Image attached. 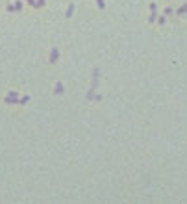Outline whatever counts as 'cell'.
I'll return each mask as SVG.
<instances>
[{
    "label": "cell",
    "mask_w": 187,
    "mask_h": 204,
    "mask_svg": "<svg viewBox=\"0 0 187 204\" xmlns=\"http://www.w3.org/2000/svg\"><path fill=\"white\" fill-rule=\"evenodd\" d=\"M32 8H43V6L46 4V0H32V2H28Z\"/></svg>",
    "instance_id": "5"
},
{
    "label": "cell",
    "mask_w": 187,
    "mask_h": 204,
    "mask_svg": "<svg viewBox=\"0 0 187 204\" xmlns=\"http://www.w3.org/2000/svg\"><path fill=\"white\" fill-rule=\"evenodd\" d=\"M72 13H74V4L71 2V4H69V8L65 9V17H69V19H71V17H72Z\"/></svg>",
    "instance_id": "6"
},
{
    "label": "cell",
    "mask_w": 187,
    "mask_h": 204,
    "mask_svg": "<svg viewBox=\"0 0 187 204\" xmlns=\"http://www.w3.org/2000/svg\"><path fill=\"white\" fill-rule=\"evenodd\" d=\"M98 74H100L98 67H95V69H93V82H91V89H96V86H98Z\"/></svg>",
    "instance_id": "2"
},
{
    "label": "cell",
    "mask_w": 187,
    "mask_h": 204,
    "mask_svg": "<svg viewBox=\"0 0 187 204\" xmlns=\"http://www.w3.org/2000/svg\"><path fill=\"white\" fill-rule=\"evenodd\" d=\"M96 6H98L100 9H104L106 8V0H96Z\"/></svg>",
    "instance_id": "12"
},
{
    "label": "cell",
    "mask_w": 187,
    "mask_h": 204,
    "mask_svg": "<svg viewBox=\"0 0 187 204\" xmlns=\"http://www.w3.org/2000/svg\"><path fill=\"white\" fill-rule=\"evenodd\" d=\"M156 19H157V11H150V15H148V23H156Z\"/></svg>",
    "instance_id": "8"
},
{
    "label": "cell",
    "mask_w": 187,
    "mask_h": 204,
    "mask_svg": "<svg viewBox=\"0 0 187 204\" xmlns=\"http://www.w3.org/2000/svg\"><path fill=\"white\" fill-rule=\"evenodd\" d=\"M13 8H15V11H20V9H22V0H17V2H13Z\"/></svg>",
    "instance_id": "10"
},
{
    "label": "cell",
    "mask_w": 187,
    "mask_h": 204,
    "mask_svg": "<svg viewBox=\"0 0 187 204\" xmlns=\"http://www.w3.org/2000/svg\"><path fill=\"white\" fill-rule=\"evenodd\" d=\"M6 104H19V91H9L4 98Z\"/></svg>",
    "instance_id": "1"
},
{
    "label": "cell",
    "mask_w": 187,
    "mask_h": 204,
    "mask_svg": "<svg viewBox=\"0 0 187 204\" xmlns=\"http://www.w3.org/2000/svg\"><path fill=\"white\" fill-rule=\"evenodd\" d=\"M156 20H157V23H159V24H165V20H167V19H165V17H157Z\"/></svg>",
    "instance_id": "15"
},
{
    "label": "cell",
    "mask_w": 187,
    "mask_h": 204,
    "mask_svg": "<svg viewBox=\"0 0 187 204\" xmlns=\"http://www.w3.org/2000/svg\"><path fill=\"white\" fill-rule=\"evenodd\" d=\"M176 13H178V15H185V13H187V2L182 6V8H178V11H176Z\"/></svg>",
    "instance_id": "9"
},
{
    "label": "cell",
    "mask_w": 187,
    "mask_h": 204,
    "mask_svg": "<svg viewBox=\"0 0 187 204\" xmlns=\"http://www.w3.org/2000/svg\"><path fill=\"white\" fill-rule=\"evenodd\" d=\"M172 11H174V9L169 6V8H165V15H172Z\"/></svg>",
    "instance_id": "14"
},
{
    "label": "cell",
    "mask_w": 187,
    "mask_h": 204,
    "mask_svg": "<svg viewBox=\"0 0 187 204\" xmlns=\"http://www.w3.org/2000/svg\"><path fill=\"white\" fill-rule=\"evenodd\" d=\"M95 100H96V102H100V100H102V95H96V93H95Z\"/></svg>",
    "instance_id": "17"
},
{
    "label": "cell",
    "mask_w": 187,
    "mask_h": 204,
    "mask_svg": "<svg viewBox=\"0 0 187 204\" xmlns=\"http://www.w3.org/2000/svg\"><path fill=\"white\" fill-rule=\"evenodd\" d=\"M54 93H56V95H63L65 93V87H63V83H61V82H56V86H54Z\"/></svg>",
    "instance_id": "4"
},
{
    "label": "cell",
    "mask_w": 187,
    "mask_h": 204,
    "mask_svg": "<svg viewBox=\"0 0 187 204\" xmlns=\"http://www.w3.org/2000/svg\"><path fill=\"white\" fill-rule=\"evenodd\" d=\"M95 91H96V89H89V91H87L85 100H95Z\"/></svg>",
    "instance_id": "7"
},
{
    "label": "cell",
    "mask_w": 187,
    "mask_h": 204,
    "mask_svg": "<svg viewBox=\"0 0 187 204\" xmlns=\"http://www.w3.org/2000/svg\"><path fill=\"white\" fill-rule=\"evenodd\" d=\"M6 9H8V11H15V8H13V4H8V6H6Z\"/></svg>",
    "instance_id": "16"
},
{
    "label": "cell",
    "mask_w": 187,
    "mask_h": 204,
    "mask_svg": "<svg viewBox=\"0 0 187 204\" xmlns=\"http://www.w3.org/2000/svg\"><path fill=\"white\" fill-rule=\"evenodd\" d=\"M26 2H32V0H26Z\"/></svg>",
    "instance_id": "18"
},
{
    "label": "cell",
    "mask_w": 187,
    "mask_h": 204,
    "mask_svg": "<svg viewBox=\"0 0 187 204\" xmlns=\"http://www.w3.org/2000/svg\"><path fill=\"white\" fill-rule=\"evenodd\" d=\"M28 102H30V97H28V95H26V97H20V98H19V104H28Z\"/></svg>",
    "instance_id": "11"
},
{
    "label": "cell",
    "mask_w": 187,
    "mask_h": 204,
    "mask_svg": "<svg viewBox=\"0 0 187 204\" xmlns=\"http://www.w3.org/2000/svg\"><path fill=\"white\" fill-rule=\"evenodd\" d=\"M58 60H59V50H58V48H52V50H50V60H48V61L56 63Z\"/></svg>",
    "instance_id": "3"
},
{
    "label": "cell",
    "mask_w": 187,
    "mask_h": 204,
    "mask_svg": "<svg viewBox=\"0 0 187 204\" xmlns=\"http://www.w3.org/2000/svg\"><path fill=\"white\" fill-rule=\"evenodd\" d=\"M148 8H150V11H157V4H156V2H150Z\"/></svg>",
    "instance_id": "13"
}]
</instances>
